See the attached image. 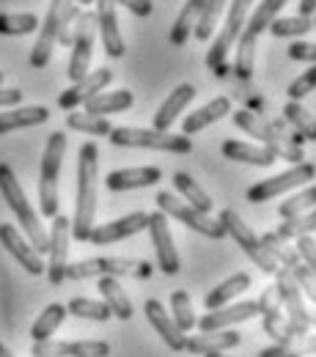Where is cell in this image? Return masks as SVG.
<instances>
[{
    "label": "cell",
    "mask_w": 316,
    "mask_h": 357,
    "mask_svg": "<svg viewBox=\"0 0 316 357\" xmlns=\"http://www.w3.org/2000/svg\"><path fill=\"white\" fill-rule=\"evenodd\" d=\"M308 324H311V327H316V313L308 311Z\"/></svg>",
    "instance_id": "55"
},
{
    "label": "cell",
    "mask_w": 316,
    "mask_h": 357,
    "mask_svg": "<svg viewBox=\"0 0 316 357\" xmlns=\"http://www.w3.org/2000/svg\"><path fill=\"white\" fill-rule=\"evenodd\" d=\"M63 154H66V135L52 132L45 146V157H42V176H39V206L45 218L58 215V176H61V165H63Z\"/></svg>",
    "instance_id": "6"
},
{
    "label": "cell",
    "mask_w": 316,
    "mask_h": 357,
    "mask_svg": "<svg viewBox=\"0 0 316 357\" xmlns=\"http://www.w3.org/2000/svg\"><path fill=\"white\" fill-rule=\"evenodd\" d=\"M275 286L280 291V300H283V311L289 313V321L294 324L297 333H308L311 324H308V308L303 303V294H300V286L297 280L286 272L283 267L275 269Z\"/></svg>",
    "instance_id": "19"
},
{
    "label": "cell",
    "mask_w": 316,
    "mask_h": 357,
    "mask_svg": "<svg viewBox=\"0 0 316 357\" xmlns=\"http://www.w3.org/2000/svg\"><path fill=\"white\" fill-rule=\"evenodd\" d=\"M135 102L133 91L121 89V91H105V93H96L93 99L86 102V113L91 116H110V113H124L130 110Z\"/></svg>",
    "instance_id": "31"
},
{
    "label": "cell",
    "mask_w": 316,
    "mask_h": 357,
    "mask_svg": "<svg viewBox=\"0 0 316 357\" xmlns=\"http://www.w3.org/2000/svg\"><path fill=\"white\" fill-rule=\"evenodd\" d=\"M72 3H77V0H52V3H50L45 25H39V39H36L33 52H31V66H33V69H45L47 63H50L55 42H58V31H61L63 11H66Z\"/></svg>",
    "instance_id": "14"
},
{
    "label": "cell",
    "mask_w": 316,
    "mask_h": 357,
    "mask_svg": "<svg viewBox=\"0 0 316 357\" xmlns=\"http://www.w3.org/2000/svg\"><path fill=\"white\" fill-rule=\"evenodd\" d=\"M228 113H231V99H228V96H215L212 102H206L204 107H198L195 113H190V116L181 121V135L190 137V135L201 132V130H206L209 124L226 119Z\"/></svg>",
    "instance_id": "25"
},
{
    "label": "cell",
    "mask_w": 316,
    "mask_h": 357,
    "mask_svg": "<svg viewBox=\"0 0 316 357\" xmlns=\"http://www.w3.org/2000/svg\"><path fill=\"white\" fill-rule=\"evenodd\" d=\"M171 319L176 321V327H179L181 333H190L193 327H195V313H193V303H190V294L184 291V289H176L174 294H171Z\"/></svg>",
    "instance_id": "43"
},
{
    "label": "cell",
    "mask_w": 316,
    "mask_h": 357,
    "mask_svg": "<svg viewBox=\"0 0 316 357\" xmlns=\"http://www.w3.org/2000/svg\"><path fill=\"white\" fill-rule=\"evenodd\" d=\"M66 305H61V303H52V305H47L42 316L33 321V327H31V338L33 341H47V338H52V333L63 324V319H66Z\"/></svg>",
    "instance_id": "36"
},
{
    "label": "cell",
    "mask_w": 316,
    "mask_h": 357,
    "mask_svg": "<svg viewBox=\"0 0 316 357\" xmlns=\"http://www.w3.org/2000/svg\"><path fill=\"white\" fill-rule=\"evenodd\" d=\"M286 52H289V58H292V61L316 63V45H314V42H292Z\"/></svg>",
    "instance_id": "48"
},
{
    "label": "cell",
    "mask_w": 316,
    "mask_h": 357,
    "mask_svg": "<svg viewBox=\"0 0 316 357\" xmlns=\"http://www.w3.org/2000/svg\"><path fill=\"white\" fill-rule=\"evenodd\" d=\"M250 6H253V0H234V3H231L226 22H223L218 39H215L212 47H209V52H206V69L215 72L218 77L226 75L228 52H231V47L236 45V39H239V33H242V25H245V20H248Z\"/></svg>",
    "instance_id": "7"
},
{
    "label": "cell",
    "mask_w": 316,
    "mask_h": 357,
    "mask_svg": "<svg viewBox=\"0 0 316 357\" xmlns=\"http://www.w3.org/2000/svg\"><path fill=\"white\" fill-rule=\"evenodd\" d=\"M234 124H236L239 130H245L248 135H253L256 140H262L264 149H270L275 157H280V160H286V162H292V165L303 162V157H306V154H303V146L292 143L289 137H283L278 130H272L270 121L262 119L259 113H253V110H234Z\"/></svg>",
    "instance_id": "5"
},
{
    "label": "cell",
    "mask_w": 316,
    "mask_h": 357,
    "mask_svg": "<svg viewBox=\"0 0 316 357\" xmlns=\"http://www.w3.org/2000/svg\"><path fill=\"white\" fill-rule=\"evenodd\" d=\"M286 355H289V349L280 347V344H272V347H267V349L259 352V357H286Z\"/></svg>",
    "instance_id": "52"
},
{
    "label": "cell",
    "mask_w": 316,
    "mask_h": 357,
    "mask_svg": "<svg viewBox=\"0 0 316 357\" xmlns=\"http://www.w3.org/2000/svg\"><path fill=\"white\" fill-rule=\"evenodd\" d=\"M242 344L239 333H226V330H212V333H198L193 338H187L184 352L190 355H209V352H226Z\"/></svg>",
    "instance_id": "27"
},
{
    "label": "cell",
    "mask_w": 316,
    "mask_h": 357,
    "mask_svg": "<svg viewBox=\"0 0 316 357\" xmlns=\"http://www.w3.org/2000/svg\"><path fill=\"white\" fill-rule=\"evenodd\" d=\"M220 223L226 225V234L245 250V256L256 264V267L262 269V272H267V275H275V269H278V261L270 256V250L262 245V239L250 231V225L245 223L234 209H223L220 212V218H218Z\"/></svg>",
    "instance_id": "10"
},
{
    "label": "cell",
    "mask_w": 316,
    "mask_h": 357,
    "mask_svg": "<svg viewBox=\"0 0 316 357\" xmlns=\"http://www.w3.org/2000/svg\"><path fill=\"white\" fill-rule=\"evenodd\" d=\"M262 324H264V333L270 335L275 344H289V338H294L297 335V330H294V324L283 316V311H270L262 316Z\"/></svg>",
    "instance_id": "42"
},
{
    "label": "cell",
    "mask_w": 316,
    "mask_h": 357,
    "mask_svg": "<svg viewBox=\"0 0 316 357\" xmlns=\"http://www.w3.org/2000/svg\"><path fill=\"white\" fill-rule=\"evenodd\" d=\"M0 357H14L8 349H6V344H0Z\"/></svg>",
    "instance_id": "54"
},
{
    "label": "cell",
    "mask_w": 316,
    "mask_h": 357,
    "mask_svg": "<svg viewBox=\"0 0 316 357\" xmlns=\"http://www.w3.org/2000/svg\"><path fill=\"white\" fill-rule=\"evenodd\" d=\"M314 28H316V17H314Z\"/></svg>",
    "instance_id": "60"
},
{
    "label": "cell",
    "mask_w": 316,
    "mask_h": 357,
    "mask_svg": "<svg viewBox=\"0 0 316 357\" xmlns=\"http://www.w3.org/2000/svg\"><path fill=\"white\" fill-rule=\"evenodd\" d=\"M66 127L75 130V132H83V135H93V137H107L110 135V121L105 116H91V113H75L69 110L66 116Z\"/></svg>",
    "instance_id": "37"
},
{
    "label": "cell",
    "mask_w": 316,
    "mask_h": 357,
    "mask_svg": "<svg viewBox=\"0 0 316 357\" xmlns=\"http://www.w3.org/2000/svg\"><path fill=\"white\" fill-rule=\"evenodd\" d=\"M174 187L184 195V201H187L193 209H198V212H204V215L212 212V198L206 195V190H204L193 176H187V174H181V171L174 174Z\"/></svg>",
    "instance_id": "34"
},
{
    "label": "cell",
    "mask_w": 316,
    "mask_h": 357,
    "mask_svg": "<svg viewBox=\"0 0 316 357\" xmlns=\"http://www.w3.org/2000/svg\"><path fill=\"white\" fill-rule=\"evenodd\" d=\"M259 316V305L256 300H248V303H236V305H223V308H215L206 316H201L195 324L201 333H212V330H226L231 324H239V321H248Z\"/></svg>",
    "instance_id": "22"
},
{
    "label": "cell",
    "mask_w": 316,
    "mask_h": 357,
    "mask_svg": "<svg viewBox=\"0 0 316 357\" xmlns=\"http://www.w3.org/2000/svg\"><path fill=\"white\" fill-rule=\"evenodd\" d=\"M20 102H22V91L3 89V86H0V107H17Z\"/></svg>",
    "instance_id": "51"
},
{
    "label": "cell",
    "mask_w": 316,
    "mask_h": 357,
    "mask_svg": "<svg viewBox=\"0 0 316 357\" xmlns=\"http://www.w3.org/2000/svg\"><path fill=\"white\" fill-rule=\"evenodd\" d=\"M248 289H250V275H248V272H236V275H231L228 280H223L218 289H212V291L204 297V305H206V311L223 308V305H228L234 297H239V294L248 291Z\"/></svg>",
    "instance_id": "32"
},
{
    "label": "cell",
    "mask_w": 316,
    "mask_h": 357,
    "mask_svg": "<svg viewBox=\"0 0 316 357\" xmlns=\"http://www.w3.org/2000/svg\"><path fill=\"white\" fill-rule=\"evenodd\" d=\"M96 28L102 33V47L110 58L124 55V39L119 31V17H116V0H96Z\"/></svg>",
    "instance_id": "21"
},
{
    "label": "cell",
    "mask_w": 316,
    "mask_h": 357,
    "mask_svg": "<svg viewBox=\"0 0 316 357\" xmlns=\"http://www.w3.org/2000/svg\"><path fill=\"white\" fill-rule=\"evenodd\" d=\"M314 89H316V63L311 66V69H306V72H303V75L289 86L286 93H289V99H292V102H300L303 96H308Z\"/></svg>",
    "instance_id": "46"
},
{
    "label": "cell",
    "mask_w": 316,
    "mask_h": 357,
    "mask_svg": "<svg viewBox=\"0 0 316 357\" xmlns=\"http://www.w3.org/2000/svg\"><path fill=\"white\" fill-rule=\"evenodd\" d=\"M0 245L6 248V253L14 256V261L31 275H45L47 264L42 261V253H36V248L14 228L11 223H0Z\"/></svg>",
    "instance_id": "18"
},
{
    "label": "cell",
    "mask_w": 316,
    "mask_h": 357,
    "mask_svg": "<svg viewBox=\"0 0 316 357\" xmlns=\"http://www.w3.org/2000/svg\"><path fill=\"white\" fill-rule=\"evenodd\" d=\"M283 116H286V124L294 130V132H300L306 140H316V119L300 105V102H286L283 105Z\"/></svg>",
    "instance_id": "38"
},
{
    "label": "cell",
    "mask_w": 316,
    "mask_h": 357,
    "mask_svg": "<svg viewBox=\"0 0 316 357\" xmlns=\"http://www.w3.org/2000/svg\"><path fill=\"white\" fill-rule=\"evenodd\" d=\"M0 192H3V198H6V204H8V209L17 215V220L22 225V231L28 234V242L36 248V253H47L50 236H47L45 225L39 223V215H36L33 206L28 204L20 178L14 176L11 165H6V162H0Z\"/></svg>",
    "instance_id": "3"
},
{
    "label": "cell",
    "mask_w": 316,
    "mask_h": 357,
    "mask_svg": "<svg viewBox=\"0 0 316 357\" xmlns=\"http://www.w3.org/2000/svg\"><path fill=\"white\" fill-rule=\"evenodd\" d=\"M3 80H6V75H3V69H0V86H3Z\"/></svg>",
    "instance_id": "58"
},
{
    "label": "cell",
    "mask_w": 316,
    "mask_h": 357,
    "mask_svg": "<svg viewBox=\"0 0 316 357\" xmlns=\"http://www.w3.org/2000/svg\"><path fill=\"white\" fill-rule=\"evenodd\" d=\"M33 357H110L107 341H33Z\"/></svg>",
    "instance_id": "15"
},
{
    "label": "cell",
    "mask_w": 316,
    "mask_h": 357,
    "mask_svg": "<svg viewBox=\"0 0 316 357\" xmlns=\"http://www.w3.org/2000/svg\"><path fill=\"white\" fill-rule=\"evenodd\" d=\"M146 228H149V215L146 212H133L127 218L93 225L89 234V242L91 245H113V242H121V239L135 236V234L146 231Z\"/></svg>",
    "instance_id": "20"
},
{
    "label": "cell",
    "mask_w": 316,
    "mask_h": 357,
    "mask_svg": "<svg viewBox=\"0 0 316 357\" xmlns=\"http://www.w3.org/2000/svg\"><path fill=\"white\" fill-rule=\"evenodd\" d=\"M124 6V8H130L135 17H149L151 11H154V3L151 0H116V6Z\"/></svg>",
    "instance_id": "50"
},
{
    "label": "cell",
    "mask_w": 316,
    "mask_h": 357,
    "mask_svg": "<svg viewBox=\"0 0 316 357\" xmlns=\"http://www.w3.org/2000/svg\"><path fill=\"white\" fill-rule=\"evenodd\" d=\"M96 184H99V149L89 140L80 146L77 154V201H75V220L72 236L77 242H89V234L96 218Z\"/></svg>",
    "instance_id": "1"
},
{
    "label": "cell",
    "mask_w": 316,
    "mask_h": 357,
    "mask_svg": "<svg viewBox=\"0 0 316 357\" xmlns=\"http://www.w3.org/2000/svg\"><path fill=\"white\" fill-rule=\"evenodd\" d=\"M314 231H316V209H311V212L286 218L283 223L278 225L275 234H278L280 239H297V236H311Z\"/></svg>",
    "instance_id": "40"
},
{
    "label": "cell",
    "mask_w": 316,
    "mask_h": 357,
    "mask_svg": "<svg viewBox=\"0 0 316 357\" xmlns=\"http://www.w3.org/2000/svg\"><path fill=\"white\" fill-rule=\"evenodd\" d=\"M91 3H96V0H77V6H91Z\"/></svg>",
    "instance_id": "57"
},
{
    "label": "cell",
    "mask_w": 316,
    "mask_h": 357,
    "mask_svg": "<svg viewBox=\"0 0 316 357\" xmlns=\"http://www.w3.org/2000/svg\"><path fill=\"white\" fill-rule=\"evenodd\" d=\"M256 305H259V316H264V313H270V311H283V300H280L278 286H267V289L262 291V297L256 300Z\"/></svg>",
    "instance_id": "47"
},
{
    "label": "cell",
    "mask_w": 316,
    "mask_h": 357,
    "mask_svg": "<svg viewBox=\"0 0 316 357\" xmlns=\"http://www.w3.org/2000/svg\"><path fill=\"white\" fill-rule=\"evenodd\" d=\"M163 178V171L154 165L146 168H124V171H113L105 178V187L110 192H127V190H137V187H151Z\"/></svg>",
    "instance_id": "24"
},
{
    "label": "cell",
    "mask_w": 316,
    "mask_h": 357,
    "mask_svg": "<svg viewBox=\"0 0 316 357\" xmlns=\"http://www.w3.org/2000/svg\"><path fill=\"white\" fill-rule=\"evenodd\" d=\"M110 143L119 149H154V151H171V154H190L193 140L187 135H171L160 130H137V127H116L110 130Z\"/></svg>",
    "instance_id": "4"
},
{
    "label": "cell",
    "mask_w": 316,
    "mask_h": 357,
    "mask_svg": "<svg viewBox=\"0 0 316 357\" xmlns=\"http://www.w3.org/2000/svg\"><path fill=\"white\" fill-rule=\"evenodd\" d=\"M223 157L234 160V162H245V165H259V168H270L272 162L278 160L270 149L256 146V143H245V140H226L220 146Z\"/></svg>",
    "instance_id": "28"
},
{
    "label": "cell",
    "mask_w": 316,
    "mask_h": 357,
    "mask_svg": "<svg viewBox=\"0 0 316 357\" xmlns=\"http://www.w3.org/2000/svg\"><path fill=\"white\" fill-rule=\"evenodd\" d=\"M143 311H146L149 324H151V327L157 330V335L165 341V347H168L171 352H184L187 335H184L179 327H176V321L168 316V311L163 308V303H160V300H146Z\"/></svg>",
    "instance_id": "23"
},
{
    "label": "cell",
    "mask_w": 316,
    "mask_h": 357,
    "mask_svg": "<svg viewBox=\"0 0 316 357\" xmlns=\"http://www.w3.org/2000/svg\"><path fill=\"white\" fill-rule=\"evenodd\" d=\"M193 96H195V89L190 86V83H181L179 89L171 91V96L160 105V110L154 113V130H160V132H171V127H174V121L179 119V113L193 102Z\"/></svg>",
    "instance_id": "26"
},
{
    "label": "cell",
    "mask_w": 316,
    "mask_h": 357,
    "mask_svg": "<svg viewBox=\"0 0 316 357\" xmlns=\"http://www.w3.org/2000/svg\"><path fill=\"white\" fill-rule=\"evenodd\" d=\"M149 234H151V245H154L160 269L165 275H176L181 267L179 253L174 248V236H171V228H168V218L160 209L154 215H149Z\"/></svg>",
    "instance_id": "17"
},
{
    "label": "cell",
    "mask_w": 316,
    "mask_h": 357,
    "mask_svg": "<svg viewBox=\"0 0 316 357\" xmlns=\"http://www.w3.org/2000/svg\"><path fill=\"white\" fill-rule=\"evenodd\" d=\"M311 178H316V165L303 160V162H297L294 168H289V171H283V174H278V176L256 181V184L248 190V201L264 204V201H272V198H278V195H283V192H289V190H294V187H300V184H308Z\"/></svg>",
    "instance_id": "11"
},
{
    "label": "cell",
    "mask_w": 316,
    "mask_h": 357,
    "mask_svg": "<svg viewBox=\"0 0 316 357\" xmlns=\"http://www.w3.org/2000/svg\"><path fill=\"white\" fill-rule=\"evenodd\" d=\"M149 261H135V259H119V256H99V259H86L77 264H66V280H86V278H102V275H130V278H149L151 275Z\"/></svg>",
    "instance_id": "8"
},
{
    "label": "cell",
    "mask_w": 316,
    "mask_h": 357,
    "mask_svg": "<svg viewBox=\"0 0 316 357\" xmlns=\"http://www.w3.org/2000/svg\"><path fill=\"white\" fill-rule=\"evenodd\" d=\"M311 209H316V184L306 187L303 192H297V195H292V198H286V201L280 204L278 215L286 220V218H294V215H303V212H311Z\"/></svg>",
    "instance_id": "45"
},
{
    "label": "cell",
    "mask_w": 316,
    "mask_h": 357,
    "mask_svg": "<svg viewBox=\"0 0 316 357\" xmlns=\"http://www.w3.org/2000/svg\"><path fill=\"white\" fill-rule=\"evenodd\" d=\"M201 8H204V0H187V3H184V8L179 11V17H176V22H174V28H171V36H168L171 45L174 47L187 45V39H190V33H193V28H195V22H198Z\"/></svg>",
    "instance_id": "33"
},
{
    "label": "cell",
    "mask_w": 316,
    "mask_h": 357,
    "mask_svg": "<svg viewBox=\"0 0 316 357\" xmlns=\"http://www.w3.org/2000/svg\"><path fill=\"white\" fill-rule=\"evenodd\" d=\"M50 119V110L45 105H31V107H11L6 113H0V135H8L14 130H28V127H39Z\"/></svg>",
    "instance_id": "29"
},
{
    "label": "cell",
    "mask_w": 316,
    "mask_h": 357,
    "mask_svg": "<svg viewBox=\"0 0 316 357\" xmlns=\"http://www.w3.org/2000/svg\"><path fill=\"white\" fill-rule=\"evenodd\" d=\"M297 256L316 275V242L311 236H297Z\"/></svg>",
    "instance_id": "49"
},
{
    "label": "cell",
    "mask_w": 316,
    "mask_h": 357,
    "mask_svg": "<svg viewBox=\"0 0 316 357\" xmlns=\"http://www.w3.org/2000/svg\"><path fill=\"white\" fill-rule=\"evenodd\" d=\"M228 0H204V8H201V14H198V22H195V28H193V36L198 39V42H209L212 39V33H215V28H218V20H220V14H223V8H226Z\"/></svg>",
    "instance_id": "35"
},
{
    "label": "cell",
    "mask_w": 316,
    "mask_h": 357,
    "mask_svg": "<svg viewBox=\"0 0 316 357\" xmlns=\"http://www.w3.org/2000/svg\"><path fill=\"white\" fill-rule=\"evenodd\" d=\"M204 357H228V355H223V352H209V355H204Z\"/></svg>",
    "instance_id": "56"
},
{
    "label": "cell",
    "mask_w": 316,
    "mask_h": 357,
    "mask_svg": "<svg viewBox=\"0 0 316 357\" xmlns=\"http://www.w3.org/2000/svg\"><path fill=\"white\" fill-rule=\"evenodd\" d=\"M93 33H96V14L80 11L75 39H72V58H69V80L77 83L91 72V50H93Z\"/></svg>",
    "instance_id": "12"
},
{
    "label": "cell",
    "mask_w": 316,
    "mask_h": 357,
    "mask_svg": "<svg viewBox=\"0 0 316 357\" xmlns=\"http://www.w3.org/2000/svg\"><path fill=\"white\" fill-rule=\"evenodd\" d=\"M96 289H99V294H102V303L110 308V313H113L116 319H121V321L133 319L135 308H133L130 297L124 294L121 283H119L113 275H102V278H99V283H96Z\"/></svg>",
    "instance_id": "30"
},
{
    "label": "cell",
    "mask_w": 316,
    "mask_h": 357,
    "mask_svg": "<svg viewBox=\"0 0 316 357\" xmlns=\"http://www.w3.org/2000/svg\"><path fill=\"white\" fill-rule=\"evenodd\" d=\"M66 311L72 316H80V319H91V321H107L113 319L110 308L105 303H96V300H89V297H75L66 303Z\"/></svg>",
    "instance_id": "44"
},
{
    "label": "cell",
    "mask_w": 316,
    "mask_h": 357,
    "mask_svg": "<svg viewBox=\"0 0 316 357\" xmlns=\"http://www.w3.org/2000/svg\"><path fill=\"white\" fill-rule=\"evenodd\" d=\"M50 264H47L45 275L52 286H61L66 280V259H69V239H72V220L63 218L61 212L52 218V228H50Z\"/></svg>",
    "instance_id": "13"
},
{
    "label": "cell",
    "mask_w": 316,
    "mask_h": 357,
    "mask_svg": "<svg viewBox=\"0 0 316 357\" xmlns=\"http://www.w3.org/2000/svg\"><path fill=\"white\" fill-rule=\"evenodd\" d=\"M289 0H262L256 6V11L245 20L242 25V33L236 39V63H234V75L239 80H248L256 69V42L259 36L270 28V22L278 17V11L286 6Z\"/></svg>",
    "instance_id": "2"
},
{
    "label": "cell",
    "mask_w": 316,
    "mask_h": 357,
    "mask_svg": "<svg viewBox=\"0 0 316 357\" xmlns=\"http://www.w3.org/2000/svg\"><path fill=\"white\" fill-rule=\"evenodd\" d=\"M39 31L36 14H0V36H25Z\"/></svg>",
    "instance_id": "41"
},
{
    "label": "cell",
    "mask_w": 316,
    "mask_h": 357,
    "mask_svg": "<svg viewBox=\"0 0 316 357\" xmlns=\"http://www.w3.org/2000/svg\"><path fill=\"white\" fill-rule=\"evenodd\" d=\"M110 83H113V69H107V66L93 69V72H89L83 80L72 83V89H66L61 96H58V107L66 110V113H69V110H77L80 105H86V102L93 99L96 93H102Z\"/></svg>",
    "instance_id": "16"
},
{
    "label": "cell",
    "mask_w": 316,
    "mask_h": 357,
    "mask_svg": "<svg viewBox=\"0 0 316 357\" xmlns=\"http://www.w3.org/2000/svg\"><path fill=\"white\" fill-rule=\"evenodd\" d=\"M311 28H314V20L297 14V17H275L267 31L275 39H292V36H306Z\"/></svg>",
    "instance_id": "39"
},
{
    "label": "cell",
    "mask_w": 316,
    "mask_h": 357,
    "mask_svg": "<svg viewBox=\"0 0 316 357\" xmlns=\"http://www.w3.org/2000/svg\"><path fill=\"white\" fill-rule=\"evenodd\" d=\"M300 14H303V17L316 14V0H300Z\"/></svg>",
    "instance_id": "53"
},
{
    "label": "cell",
    "mask_w": 316,
    "mask_h": 357,
    "mask_svg": "<svg viewBox=\"0 0 316 357\" xmlns=\"http://www.w3.org/2000/svg\"><path fill=\"white\" fill-rule=\"evenodd\" d=\"M154 201H157V209H160L165 218H174V220H179V223H184L187 228H193V231H198V234H204V236H209V239H223V236H228L226 225L220 223V220H212L209 215L193 209L187 201H179V198L171 195V192H157Z\"/></svg>",
    "instance_id": "9"
},
{
    "label": "cell",
    "mask_w": 316,
    "mask_h": 357,
    "mask_svg": "<svg viewBox=\"0 0 316 357\" xmlns=\"http://www.w3.org/2000/svg\"><path fill=\"white\" fill-rule=\"evenodd\" d=\"M286 357H300V355H297V352H289V355H286Z\"/></svg>",
    "instance_id": "59"
}]
</instances>
